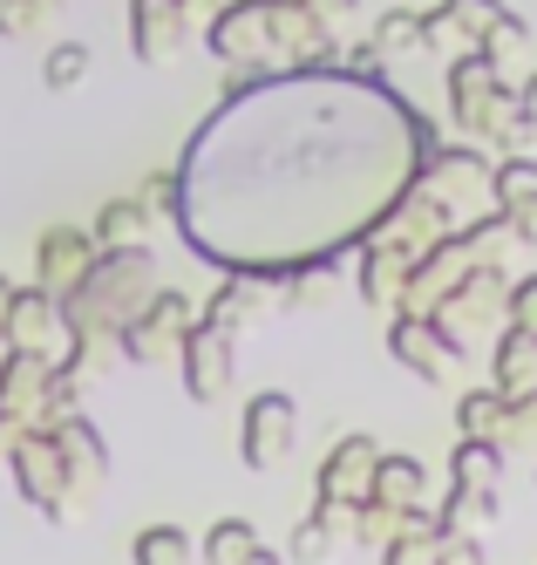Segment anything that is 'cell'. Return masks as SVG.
Instances as JSON below:
<instances>
[{"label":"cell","instance_id":"obj_11","mask_svg":"<svg viewBox=\"0 0 537 565\" xmlns=\"http://www.w3.org/2000/svg\"><path fill=\"white\" fill-rule=\"evenodd\" d=\"M55 320H62V313H55L49 287H41V294H14V300H8V313H0V334H8L14 348H28V354H34L41 341H49Z\"/></svg>","mask_w":537,"mask_h":565},{"label":"cell","instance_id":"obj_14","mask_svg":"<svg viewBox=\"0 0 537 565\" xmlns=\"http://www.w3.org/2000/svg\"><path fill=\"white\" fill-rule=\"evenodd\" d=\"M530 382H537V334H530V328H511L504 348H497V388L517 395V388H530Z\"/></svg>","mask_w":537,"mask_h":565},{"label":"cell","instance_id":"obj_29","mask_svg":"<svg viewBox=\"0 0 537 565\" xmlns=\"http://www.w3.org/2000/svg\"><path fill=\"white\" fill-rule=\"evenodd\" d=\"M286 8H307V0H286Z\"/></svg>","mask_w":537,"mask_h":565},{"label":"cell","instance_id":"obj_15","mask_svg":"<svg viewBox=\"0 0 537 565\" xmlns=\"http://www.w3.org/2000/svg\"><path fill=\"white\" fill-rule=\"evenodd\" d=\"M334 511H341V504H326V498L307 511V524L293 532V558H300V565H320V558H334Z\"/></svg>","mask_w":537,"mask_h":565},{"label":"cell","instance_id":"obj_13","mask_svg":"<svg viewBox=\"0 0 537 565\" xmlns=\"http://www.w3.org/2000/svg\"><path fill=\"white\" fill-rule=\"evenodd\" d=\"M504 416H511V395L504 388H470L457 402V429L463 436H497L504 443Z\"/></svg>","mask_w":537,"mask_h":565},{"label":"cell","instance_id":"obj_6","mask_svg":"<svg viewBox=\"0 0 537 565\" xmlns=\"http://www.w3.org/2000/svg\"><path fill=\"white\" fill-rule=\"evenodd\" d=\"M388 341L408 361V375H422V382H442L449 369H457V341H449L442 328H429V313H401Z\"/></svg>","mask_w":537,"mask_h":565},{"label":"cell","instance_id":"obj_7","mask_svg":"<svg viewBox=\"0 0 537 565\" xmlns=\"http://www.w3.org/2000/svg\"><path fill=\"white\" fill-rule=\"evenodd\" d=\"M367 470H375V443L367 436H341L334 457L320 470V498L326 504H361L367 498Z\"/></svg>","mask_w":537,"mask_h":565},{"label":"cell","instance_id":"obj_2","mask_svg":"<svg viewBox=\"0 0 537 565\" xmlns=\"http://www.w3.org/2000/svg\"><path fill=\"white\" fill-rule=\"evenodd\" d=\"M293 436H300V423H293V395L266 388V395L245 402V429H238V457H245V470H272L286 450H293Z\"/></svg>","mask_w":537,"mask_h":565},{"label":"cell","instance_id":"obj_4","mask_svg":"<svg viewBox=\"0 0 537 565\" xmlns=\"http://www.w3.org/2000/svg\"><path fill=\"white\" fill-rule=\"evenodd\" d=\"M184 388L191 402H218L232 388V328H212V320L184 328Z\"/></svg>","mask_w":537,"mask_h":565},{"label":"cell","instance_id":"obj_5","mask_svg":"<svg viewBox=\"0 0 537 565\" xmlns=\"http://www.w3.org/2000/svg\"><path fill=\"white\" fill-rule=\"evenodd\" d=\"M272 21H279L272 0H238V8H225V14H218L212 49H218L225 62H266V42H279Z\"/></svg>","mask_w":537,"mask_h":565},{"label":"cell","instance_id":"obj_10","mask_svg":"<svg viewBox=\"0 0 537 565\" xmlns=\"http://www.w3.org/2000/svg\"><path fill=\"white\" fill-rule=\"evenodd\" d=\"M41 287H68V279H82V273H89V238H82V232H68V225H55V232H41Z\"/></svg>","mask_w":537,"mask_h":565},{"label":"cell","instance_id":"obj_17","mask_svg":"<svg viewBox=\"0 0 537 565\" xmlns=\"http://www.w3.org/2000/svg\"><path fill=\"white\" fill-rule=\"evenodd\" d=\"M253 545H259L253 518H225V524H212V539H204V558H212V565H238Z\"/></svg>","mask_w":537,"mask_h":565},{"label":"cell","instance_id":"obj_12","mask_svg":"<svg viewBox=\"0 0 537 565\" xmlns=\"http://www.w3.org/2000/svg\"><path fill=\"white\" fill-rule=\"evenodd\" d=\"M449 470H457V491H490V483L504 477V443L497 436H463Z\"/></svg>","mask_w":537,"mask_h":565},{"label":"cell","instance_id":"obj_16","mask_svg":"<svg viewBox=\"0 0 537 565\" xmlns=\"http://www.w3.org/2000/svg\"><path fill=\"white\" fill-rule=\"evenodd\" d=\"M137 565H184L191 558V539L178 532V524H150V532H137Z\"/></svg>","mask_w":537,"mask_h":565},{"label":"cell","instance_id":"obj_8","mask_svg":"<svg viewBox=\"0 0 537 565\" xmlns=\"http://www.w3.org/2000/svg\"><path fill=\"white\" fill-rule=\"evenodd\" d=\"M14 463H21V491L41 504V511H62V483H68V463H62V443L49 436H28L21 450H14Z\"/></svg>","mask_w":537,"mask_h":565},{"label":"cell","instance_id":"obj_30","mask_svg":"<svg viewBox=\"0 0 537 565\" xmlns=\"http://www.w3.org/2000/svg\"><path fill=\"white\" fill-rule=\"evenodd\" d=\"M34 8H41V0H34Z\"/></svg>","mask_w":537,"mask_h":565},{"label":"cell","instance_id":"obj_21","mask_svg":"<svg viewBox=\"0 0 537 565\" xmlns=\"http://www.w3.org/2000/svg\"><path fill=\"white\" fill-rule=\"evenodd\" d=\"M143 218H150V205H143V198H130V205H109V212L96 218V246H116V238H137V232H143Z\"/></svg>","mask_w":537,"mask_h":565},{"label":"cell","instance_id":"obj_9","mask_svg":"<svg viewBox=\"0 0 537 565\" xmlns=\"http://www.w3.org/2000/svg\"><path fill=\"white\" fill-rule=\"evenodd\" d=\"M130 28H137V55L157 62V55L178 49V34H184L191 21L178 14V0H137V8H130Z\"/></svg>","mask_w":537,"mask_h":565},{"label":"cell","instance_id":"obj_26","mask_svg":"<svg viewBox=\"0 0 537 565\" xmlns=\"http://www.w3.org/2000/svg\"><path fill=\"white\" fill-rule=\"evenodd\" d=\"M537 124V83H524V96H517V137Z\"/></svg>","mask_w":537,"mask_h":565},{"label":"cell","instance_id":"obj_24","mask_svg":"<svg viewBox=\"0 0 537 565\" xmlns=\"http://www.w3.org/2000/svg\"><path fill=\"white\" fill-rule=\"evenodd\" d=\"M504 218H511V232L524 238V246H537V191H530V198H517V205H511Z\"/></svg>","mask_w":537,"mask_h":565},{"label":"cell","instance_id":"obj_1","mask_svg":"<svg viewBox=\"0 0 537 565\" xmlns=\"http://www.w3.org/2000/svg\"><path fill=\"white\" fill-rule=\"evenodd\" d=\"M436 150V124H422L395 89L361 75L300 68L286 83L232 89L218 116H204L178 178H245L272 171L286 191L245 232L232 273H272L326 259L361 225H382L401 205L408 171Z\"/></svg>","mask_w":537,"mask_h":565},{"label":"cell","instance_id":"obj_23","mask_svg":"<svg viewBox=\"0 0 537 565\" xmlns=\"http://www.w3.org/2000/svg\"><path fill=\"white\" fill-rule=\"evenodd\" d=\"M511 328H530L537 334V273L511 287Z\"/></svg>","mask_w":537,"mask_h":565},{"label":"cell","instance_id":"obj_18","mask_svg":"<svg viewBox=\"0 0 537 565\" xmlns=\"http://www.w3.org/2000/svg\"><path fill=\"white\" fill-rule=\"evenodd\" d=\"M537 191V157H504L497 171H490V198H497V205L511 212L517 198H530Z\"/></svg>","mask_w":537,"mask_h":565},{"label":"cell","instance_id":"obj_28","mask_svg":"<svg viewBox=\"0 0 537 565\" xmlns=\"http://www.w3.org/2000/svg\"><path fill=\"white\" fill-rule=\"evenodd\" d=\"M8 300H14V287H8V279H0V313H8Z\"/></svg>","mask_w":537,"mask_h":565},{"label":"cell","instance_id":"obj_3","mask_svg":"<svg viewBox=\"0 0 537 565\" xmlns=\"http://www.w3.org/2000/svg\"><path fill=\"white\" fill-rule=\"evenodd\" d=\"M449 89H457V124L470 137H490L504 124V109H511V89H497V62H490L483 49L463 55L457 68H449Z\"/></svg>","mask_w":537,"mask_h":565},{"label":"cell","instance_id":"obj_25","mask_svg":"<svg viewBox=\"0 0 537 565\" xmlns=\"http://www.w3.org/2000/svg\"><path fill=\"white\" fill-rule=\"evenodd\" d=\"M143 205H150V212H171V205H178V178H150V184H143Z\"/></svg>","mask_w":537,"mask_h":565},{"label":"cell","instance_id":"obj_19","mask_svg":"<svg viewBox=\"0 0 537 565\" xmlns=\"http://www.w3.org/2000/svg\"><path fill=\"white\" fill-rule=\"evenodd\" d=\"M422 34H429V28H422V14L395 8V14H382V28H375V42H367V49H375V55L388 62V55H401V49H416Z\"/></svg>","mask_w":537,"mask_h":565},{"label":"cell","instance_id":"obj_27","mask_svg":"<svg viewBox=\"0 0 537 565\" xmlns=\"http://www.w3.org/2000/svg\"><path fill=\"white\" fill-rule=\"evenodd\" d=\"M238 565H286V558H279V552H266V545H253V552H245Z\"/></svg>","mask_w":537,"mask_h":565},{"label":"cell","instance_id":"obj_20","mask_svg":"<svg viewBox=\"0 0 537 565\" xmlns=\"http://www.w3.org/2000/svg\"><path fill=\"white\" fill-rule=\"evenodd\" d=\"M82 75H89V49L82 42H62V49H49V62H41V83L49 89H75Z\"/></svg>","mask_w":537,"mask_h":565},{"label":"cell","instance_id":"obj_22","mask_svg":"<svg viewBox=\"0 0 537 565\" xmlns=\"http://www.w3.org/2000/svg\"><path fill=\"white\" fill-rule=\"evenodd\" d=\"M429 565H483V545H476V539H457V532H449V539H436Z\"/></svg>","mask_w":537,"mask_h":565}]
</instances>
